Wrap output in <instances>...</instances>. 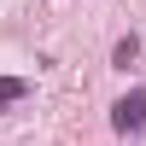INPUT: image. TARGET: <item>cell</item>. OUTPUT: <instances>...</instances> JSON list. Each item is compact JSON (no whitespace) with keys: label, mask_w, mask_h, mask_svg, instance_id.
I'll list each match as a JSON object with an SVG mask.
<instances>
[{"label":"cell","mask_w":146,"mask_h":146,"mask_svg":"<svg viewBox=\"0 0 146 146\" xmlns=\"http://www.w3.org/2000/svg\"><path fill=\"white\" fill-rule=\"evenodd\" d=\"M111 58H117V70H129V64H135V58H140V41H135V35H123Z\"/></svg>","instance_id":"obj_3"},{"label":"cell","mask_w":146,"mask_h":146,"mask_svg":"<svg viewBox=\"0 0 146 146\" xmlns=\"http://www.w3.org/2000/svg\"><path fill=\"white\" fill-rule=\"evenodd\" d=\"M111 123L123 129V135H140V129H146V94H140V88H129L123 100L111 105Z\"/></svg>","instance_id":"obj_1"},{"label":"cell","mask_w":146,"mask_h":146,"mask_svg":"<svg viewBox=\"0 0 146 146\" xmlns=\"http://www.w3.org/2000/svg\"><path fill=\"white\" fill-rule=\"evenodd\" d=\"M23 94H29V82H23V76H0V111H6V105H18Z\"/></svg>","instance_id":"obj_2"}]
</instances>
